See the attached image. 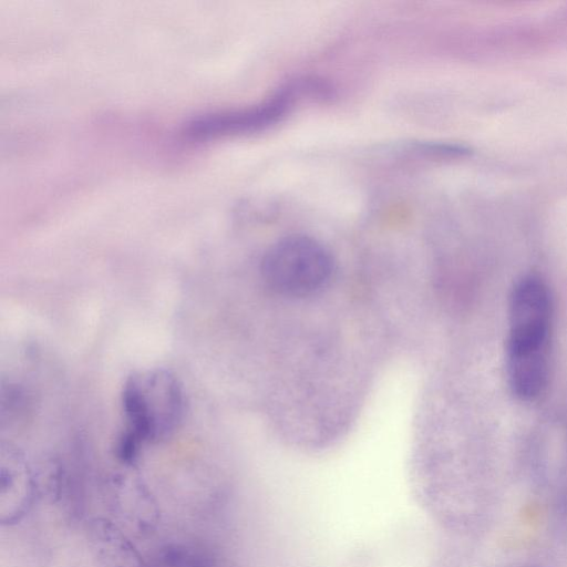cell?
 <instances>
[{
    "label": "cell",
    "mask_w": 567,
    "mask_h": 567,
    "mask_svg": "<svg viewBox=\"0 0 567 567\" xmlns=\"http://www.w3.org/2000/svg\"><path fill=\"white\" fill-rule=\"evenodd\" d=\"M553 299L545 280L534 274L522 276L508 302L506 374L513 394L525 402L546 390L550 371Z\"/></svg>",
    "instance_id": "cell-1"
},
{
    "label": "cell",
    "mask_w": 567,
    "mask_h": 567,
    "mask_svg": "<svg viewBox=\"0 0 567 567\" xmlns=\"http://www.w3.org/2000/svg\"><path fill=\"white\" fill-rule=\"evenodd\" d=\"M123 409L128 431L120 443V456L132 461L144 441L169 436L182 421L184 399L174 375L164 370H147L132 375L123 390Z\"/></svg>",
    "instance_id": "cell-2"
},
{
    "label": "cell",
    "mask_w": 567,
    "mask_h": 567,
    "mask_svg": "<svg viewBox=\"0 0 567 567\" xmlns=\"http://www.w3.org/2000/svg\"><path fill=\"white\" fill-rule=\"evenodd\" d=\"M260 270L267 287L277 295L305 298L328 286L334 261L318 240L292 235L279 239L267 250Z\"/></svg>",
    "instance_id": "cell-3"
},
{
    "label": "cell",
    "mask_w": 567,
    "mask_h": 567,
    "mask_svg": "<svg viewBox=\"0 0 567 567\" xmlns=\"http://www.w3.org/2000/svg\"><path fill=\"white\" fill-rule=\"evenodd\" d=\"M302 89L300 83L288 85L257 105L200 116L189 124L187 133L195 138H212L261 130L285 116Z\"/></svg>",
    "instance_id": "cell-4"
},
{
    "label": "cell",
    "mask_w": 567,
    "mask_h": 567,
    "mask_svg": "<svg viewBox=\"0 0 567 567\" xmlns=\"http://www.w3.org/2000/svg\"><path fill=\"white\" fill-rule=\"evenodd\" d=\"M150 567H219L207 551L193 545L174 544L162 548Z\"/></svg>",
    "instance_id": "cell-5"
},
{
    "label": "cell",
    "mask_w": 567,
    "mask_h": 567,
    "mask_svg": "<svg viewBox=\"0 0 567 567\" xmlns=\"http://www.w3.org/2000/svg\"><path fill=\"white\" fill-rule=\"evenodd\" d=\"M527 567H539V566H527Z\"/></svg>",
    "instance_id": "cell-6"
}]
</instances>
